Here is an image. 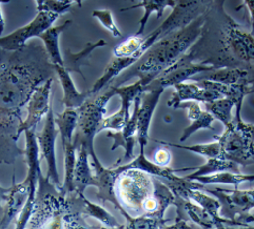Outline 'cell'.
Instances as JSON below:
<instances>
[{
    "label": "cell",
    "instance_id": "obj_17",
    "mask_svg": "<svg viewBox=\"0 0 254 229\" xmlns=\"http://www.w3.org/2000/svg\"><path fill=\"white\" fill-rule=\"evenodd\" d=\"M28 197L29 188L27 182L23 181L22 183L16 184L14 180V184L10 188V192H8L6 199L4 214L1 224H0V229H6L13 220L21 214L25 203H27Z\"/></svg>",
    "mask_w": 254,
    "mask_h": 229
},
{
    "label": "cell",
    "instance_id": "obj_40",
    "mask_svg": "<svg viewBox=\"0 0 254 229\" xmlns=\"http://www.w3.org/2000/svg\"><path fill=\"white\" fill-rule=\"evenodd\" d=\"M163 229H194L191 225L188 224L187 221L185 220L176 218L175 222L171 225H166Z\"/></svg>",
    "mask_w": 254,
    "mask_h": 229
},
{
    "label": "cell",
    "instance_id": "obj_38",
    "mask_svg": "<svg viewBox=\"0 0 254 229\" xmlns=\"http://www.w3.org/2000/svg\"><path fill=\"white\" fill-rule=\"evenodd\" d=\"M242 7L247 8L250 13V18H251V32L250 35L254 37V1H243L242 4L238 7V11H240Z\"/></svg>",
    "mask_w": 254,
    "mask_h": 229
},
{
    "label": "cell",
    "instance_id": "obj_22",
    "mask_svg": "<svg viewBox=\"0 0 254 229\" xmlns=\"http://www.w3.org/2000/svg\"><path fill=\"white\" fill-rule=\"evenodd\" d=\"M71 24L72 21L67 20L61 25L49 28L38 36L42 40V42H44L48 56L50 58V61L52 62L53 65L64 66V60L61 55V49H59L58 38L63 32H64L67 28H70Z\"/></svg>",
    "mask_w": 254,
    "mask_h": 229
},
{
    "label": "cell",
    "instance_id": "obj_34",
    "mask_svg": "<svg viewBox=\"0 0 254 229\" xmlns=\"http://www.w3.org/2000/svg\"><path fill=\"white\" fill-rule=\"evenodd\" d=\"M143 41H145V36L133 35L123 41L122 44L117 45L113 49V55L115 58H129L134 65L135 62L133 58L141 47Z\"/></svg>",
    "mask_w": 254,
    "mask_h": 229
},
{
    "label": "cell",
    "instance_id": "obj_18",
    "mask_svg": "<svg viewBox=\"0 0 254 229\" xmlns=\"http://www.w3.org/2000/svg\"><path fill=\"white\" fill-rule=\"evenodd\" d=\"M53 66L64 90V98L62 101L63 104L67 109H78L87 100L90 99L88 92H80L77 91L70 73L64 66Z\"/></svg>",
    "mask_w": 254,
    "mask_h": 229
},
{
    "label": "cell",
    "instance_id": "obj_4",
    "mask_svg": "<svg viewBox=\"0 0 254 229\" xmlns=\"http://www.w3.org/2000/svg\"><path fill=\"white\" fill-rule=\"evenodd\" d=\"M120 168L121 174L115 184L117 200L130 216H141L143 205L153 196V176L138 169H126L123 165H120Z\"/></svg>",
    "mask_w": 254,
    "mask_h": 229
},
{
    "label": "cell",
    "instance_id": "obj_37",
    "mask_svg": "<svg viewBox=\"0 0 254 229\" xmlns=\"http://www.w3.org/2000/svg\"><path fill=\"white\" fill-rule=\"evenodd\" d=\"M152 162L160 167H168L169 163L171 162L170 150L166 147L157 148L153 155V161Z\"/></svg>",
    "mask_w": 254,
    "mask_h": 229
},
{
    "label": "cell",
    "instance_id": "obj_32",
    "mask_svg": "<svg viewBox=\"0 0 254 229\" xmlns=\"http://www.w3.org/2000/svg\"><path fill=\"white\" fill-rule=\"evenodd\" d=\"M204 104L206 107V112H208L210 115H212L216 120L221 121L225 127L232 122V109L235 107V103L232 100L227 98H221L218 100L212 101V102Z\"/></svg>",
    "mask_w": 254,
    "mask_h": 229
},
{
    "label": "cell",
    "instance_id": "obj_16",
    "mask_svg": "<svg viewBox=\"0 0 254 229\" xmlns=\"http://www.w3.org/2000/svg\"><path fill=\"white\" fill-rule=\"evenodd\" d=\"M174 92L170 100L168 101L167 105L177 109L180 104L184 102H202L209 103L212 101L223 98L218 92L214 91H209L199 87L197 83L194 82H183L174 87Z\"/></svg>",
    "mask_w": 254,
    "mask_h": 229
},
{
    "label": "cell",
    "instance_id": "obj_31",
    "mask_svg": "<svg viewBox=\"0 0 254 229\" xmlns=\"http://www.w3.org/2000/svg\"><path fill=\"white\" fill-rule=\"evenodd\" d=\"M155 142L168 147H174L179 149L188 150L191 152H195V154H198L207 159H215V158L223 159L221 145H219V143L216 141L213 143H208V144H197V145H182V144L166 142V141H158V140H155Z\"/></svg>",
    "mask_w": 254,
    "mask_h": 229
},
{
    "label": "cell",
    "instance_id": "obj_11",
    "mask_svg": "<svg viewBox=\"0 0 254 229\" xmlns=\"http://www.w3.org/2000/svg\"><path fill=\"white\" fill-rule=\"evenodd\" d=\"M91 158V166L93 168L95 179V187H97V198L99 201L105 204L106 202H111L114 207L124 213L125 209L121 206L120 202L117 200L115 193V184L118 176L121 174V168L117 166L116 168H106L100 163V161L96 155V152H93L90 155Z\"/></svg>",
    "mask_w": 254,
    "mask_h": 229
},
{
    "label": "cell",
    "instance_id": "obj_28",
    "mask_svg": "<svg viewBox=\"0 0 254 229\" xmlns=\"http://www.w3.org/2000/svg\"><path fill=\"white\" fill-rule=\"evenodd\" d=\"M106 45H107V42L104 39H100L97 42H94V44L89 42V44L86 46V47H84L78 54H73L70 52V50H67V52L65 53L66 56L64 58H63L64 67L69 73H71V72L79 73L83 77L82 72L80 71V65L87 64L86 60L89 58V56L91 55L93 50L96 49L97 47L105 46Z\"/></svg>",
    "mask_w": 254,
    "mask_h": 229
},
{
    "label": "cell",
    "instance_id": "obj_9",
    "mask_svg": "<svg viewBox=\"0 0 254 229\" xmlns=\"http://www.w3.org/2000/svg\"><path fill=\"white\" fill-rule=\"evenodd\" d=\"M58 135V131L55 124V116L52 109L50 107L49 112L46 116V122L44 129L41 132L36 133V139L38 143L39 154L46 160L48 165V172L46 179L52 183L55 187L59 190L62 187L61 180L56 165V155H55V142Z\"/></svg>",
    "mask_w": 254,
    "mask_h": 229
},
{
    "label": "cell",
    "instance_id": "obj_6",
    "mask_svg": "<svg viewBox=\"0 0 254 229\" xmlns=\"http://www.w3.org/2000/svg\"><path fill=\"white\" fill-rule=\"evenodd\" d=\"M223 66H217L211 61L195 62V53L191 50L190 53H186L179 61L175 62L172 66L160 74L152 81L147 89H159L165 91L167 88L175 87L177 84L186 82L189 79L195 77L196 75L215 71Z\"/></svg>",
    "mask_w": 254,
    "mask_h": 229
},
{
    "label": "cell",
    "instance_id": "obj_42",
    "mask_svg": "<svg viewBox=\"0 0 254 229\" xmlns=\"http://www.w3.org/2000/svg\"><path fill=\"white\" fill-rule=\"evenodd\" d=\"M3 2H0V5H1ZM5 28V21L3 18V15H2V11H1V6H0V37L2 36V33L4 31Z\"/></svg>",
    "mask_w": 254,
    "mask_h": 229
},
{
    "label": "cell",
    "instance_id": "obj_24",
    "mask_svg": "<svg viewBox=\"0 0 254 229\" xmlns=\"http://www.w3.org/2000/svg\"><path fill=\"white\" fill-rule=\"evenodd\" d=\"M192 81L208 80L223 84H235V83H247L250 84V76L247 71L242 69H227L223 66L221 69L202 73L200 77H193Z\"/></svg>",
    "mask_w": 254,
    "mask_h": 229
},
{
    "label": "cell",
    "instance_id": "obj_25",
    "mask_svg": "<svg viewBox=\"0 0 254 229\" xmlns=\"http://www.w3.org/2000/svg\"><path fill=\"white\" fill-rule=\"evenodd\" d=\"M194 172L190 175L183 177L185 180L193 181L194 179L199 177H205L214 175L217 173L223 172H232V173H240V166L235 164L231 161L225 159H207V162L198 167H192Z\"/></svg>",
    "mask_w": 254,
    "mask_h": 229
},
{
    "label": "cell",
    "instance_id": "obj_7",
    "mask_svg": "<svg viewBox=\"0 0 254 229\" xmlns=\"http://www.w3.org/2000/svg\"><path fill=\"white\" fill-rule=\"evenodd\" d=\"M25 134V149L23 154L25 155V160H27V164L29 167L27 179L24 181L28 184L29 188V197L27 203L21 211V214L17 220L15 229H25L27 224L32 215L34 204H35V200L37 196V187L41 175L40 171V159H39V148L38 143L36 139V133L35 130H30L24 132Z\"/></svg>",
    "mask_w": 254,
    "mask_h": 229
},
{
    "label": "cell",
    "instance_id": "obj_35",
    "mask_svg": "<svg viewBox=\"0 0 254 229\" xmlns=\"http://www.w3.org/2000/svg\"><path fill=\"white\" fill-rule=\"evenodd\" d=\"M37 12H47L61 16L69 12L72 6L81 5V1H72V0H37L35 1Z\"/></svg>",
    "mask_w": 254,
    "mask_h": 229
},
{
    "label": "cell",
    "instance_id": "obj_15",
    "mask_svg": "<svg viewBox=\"0 0 254 229\" xmlns=\"http://www.w3.org/2000/svg\"><path fill=\"white\" fill-rule=\"evenodd\" d=\"M164 91L159 89H147L141 95L140 105L138 108L137 132L136 139L139 144V154H145V148L148 145L149 131L152 117L154 115L155 108L159 102L160 96Z\"/></svg>",
    "mask_w": 254,
    "mask_h": 229
},
{
    "label": "cell",
    "instance_id": "obj_23",
    "mask_svg": "<svg viewBox=\"0 0 254 229\" xmlns=\"http://www.w3.org/2000/svg\"><path fill=\"white\" fill-rule=\"evenodd\" d=\"M176 2L177 1H173V0H143V1H139L132 6L122 8L121 11L127 12V11L135 10V8H139V7L145 10V14H143L141 19L139 20V28L136 33L137 36H142V34H143V32H145L146 25L150 19L152 13H155L156 18L159 19L160 17L163 16L166 8H168V7L173 8L175 6Z\"/></svg>",
    "mask_w": 254,
    "mask_h": 229
},
{
    "label": "cell",
    "instance_id": "obj_12",
    "mask_svg": "<svg viewBox=\"0 0 254 229\" xmlns=\"http://www.w3.org/2000/svg\"><path fill=\"white\" fill-rule=\"evenodd\" d=\"M175 207L177 209V218L188 221L191 220L193 223L204 229H223L225 227H244L241 223L231 221L228 219H215L208 211L201 208L195 203L189 200H183L175 197Z\"/></svg>",
    "mask_w": 254,
    "mask_h": 229
},
{
    "label": "cell",
    "instance_id": "obj_3",
    "mask_svg": "<svg viewBox=\"0 0 254 229\" xmlns=\"http://www.w3.org/2000/svg\"><path fill=\"white\" fill-rule=\"evenodd\" d=\"M242 106H235L232 122L225 127V132L221 136H215L214 139L221 145L223 159L239 166H247L254 164V124L242 120Z\"/></svg>",
    "mask_w": 254,
    "mask_h": 229
},
{
    "label": "cell",
    "instance_id": "obj_14",
    "mask_svg": "<svg viewBox=\"0 0 254 229\" xmlns=\"http://www.w3.org/2000/svg\"><path fill=\"white\" fill-rule=\"evenodd\" d=\"M52 79H48L44 84H41L35 91L29 100L27 106L28 116L23 122L20 123L19 129L17 131V137L19 138L21 133L30 130H36V126L40 122L44 116H47L50 105V95L52 89Z\"/></svg>",
    "mask_w": 254,
    "mask_h": 229
},
{
    "label": "cell",
    "instance_id": "obj_2",
    "mask_svg": "<svg viewBox=\"0 0 254 229\" xmlns=\"http://www.w3.org/2000/svg\"><path fill=\"white\" fill-rule=\"evenodd\" d=\"M38 186L35 204L25 229H96L84 220L80 193L64 196L42 176Z\"/></svg>",
    "mask_w": 254,
    "mask_h": 229
},
{
    "label": "cell",
    "instance_id": "obj_43",
    "mask_svg": "<svg viewBox=\"0 0 254 229\" xmlns=\"http://www.w3.org/2000/svg\"><path fill=\"white\" fill-rule=\"evenodd\" d=\"M223 229H254V226L252 225H249V226H246V227H225Z\"/></svg>",
    "mask_w": 254,
    "mask_h": 229
},
{
    "label": "cell",
    "instance_id": "obj_36",
    "mask_svg": "<svg viewBox=\"0 0 254 229\" xmlns=\"http://www.w3.org/2000/svg\"><path fill=\"white\" fill-rule=\"evenodd\" d=\"M92 16L96 18L105 29L111 33L112 36H114L115 38L122 37V32L115 24L111 11L107 10V8H104V10H95L92 12Z\"/></svg>",
    "mask_w": 254,
    "mask_h": 229
},
{
    "label": "cell",
    "instance_id": "obj_8",
    "mask_svg": "<svg viewBox=\"0 0 254 229\" xmlns=\"http://www.w3.org/2000/svg\"><path fill=\"white\" fill-rule=\"evenodd\" d=\"M197 189L214 196L221 204L219 215L231 221L250 214V210L254 208V189L240 190L234 188L229 190L219 187L209 188L199 183H197Z\"/></svg>",
    "mask_w": 254,
    "mask_h": 229
},
{
    "label": "cell",
    "instance_id": "obj_27",
    "mask_svg": "<svg viewBox=\"0 0 254 229\" xmlns=\"http://www.w3.org/2000/svg\"><path fill=\"white\" fill-rule=\"evenodd\" d=\"M201 185H212V184H227L233 185L235 188L244 182H252L254 181V175H244L241 173H232V172H223L214 175L199 177L193 180Z\"/></svg>",
    "mask_w": 254,
    "mask_h": 229
},
{
    "label": "cell",
    "instance_id": "obj_5",
    "mask_svg": "<svg viewBox=\"0 0 254 229\" xmlns=\"http://www.w3.org/2000/svg\"><path fill=\"white\" fill-rule=\"evenodd\" d=\"M113 87L109 86L107 91L94 99H89L84 102L77 111L78 120L76 134H74V144L76 147L83 145L89 150V154L95 152L94 150V138L98 134V127L105 118L107 112V104L112 97H114Z\"/></svg>",
    "mask_w": 254,
    "mask_h": 229
},
{
    "label": "cell",
    "instance_id": "obj_44",
    "mask_svg": "<svg viewBox=\"0 0 254 229\" xmlns=\"http://www.w3.org/2000/svg\"><path fill=\"white\" fill-rule=\"evenodd\" d=\"M96 229H125V225H124V224H122L121 226L115 227V228H108V227H101V226H98V227H96Z\"/></svg>",
    "mask_w": 254,
    "mask_h": 229
},
{
    "label": "cell",
    "instance_id": "obj_41",
    "mask_svg": "<svg viewBox=\"0 0 254 229\" xmlns=\"http://www.w3.org/2000/svg\"><path fill=\"white\" fill-rule=\"evenodd\" d=\"M235 221L241 223L244 227L249 226V225L254 226V214H248L246 216H243L239 219H236Z\"/></svg>",
    "mask_w": 254,
    "mask_h": 229
},
{
    "label": "cell",
    "instance_id": "obj_29",
    "mask_svg": "<svg viewBox=\"0 0 254 229\" xmlns=\"http://www.w3.org/2000/svg\"><path fill=\"white\" fill-rule=\"evenodd\" d=\"M80 202H81V213L84 217H92L98 220L99 222L106 225L108 228H115L121 226L117 222V220L110 214L103 207L99 206L94 203L90 202L86 197L83 196V193H80Z\"/></svg>",
    "mask_w": 254,
    "mask_h": 229
},
{
    "label": "cell",
    "instance_id": "obj_26",
    "mask_svg": "<svg viewBox=\"0 0 254 229\" xmlns=\"http://www.w3.org/2000/svg\"><path fill=\"white\" fill-rule=\"evenodd\" d=\"M78 115L76 109L65 108L62 114L55 117V124L58 133L61 134V141L63 148L74 143V133L77 127Z\"/></svg>",
    "mask_w": 254,
    "mask_h": 229
},
{
    "label": "cell",
    "instance_id": "obj_21",
    "mask_svg": "<svg viewBox=\"0 0 254 229\" xmlns=\"http://www.w3.org/2000/svg\"><path fill=\"white\" fill-rule=\"evenodd\" d=\"M195 82L201 88L218 92L223 98L232 100L235 103V106L243 105L245 97L253 92V89L251 88L250 84L247 83L223 84L208 80H198Z\"/></svg>",
    "mask_w": 254,
    "mask_h": 229
},
{
    "label": "cell",
    "instance_id": "obj_19",
    "mask_svg": "<svg viewBox=\"0 0 254 229\" xmlns=\"http://www.w3.org/2000/svg\"><path fill=\"white\" fill-rule=\"evenodd\" d=\"M179 108H185L188 111V118L192 121L191 125L186 127L183 132L180 142H185L191 136L199 130H210L214 131L212 123L215 119L208 112L202 111L200 105L197 102H184L180 104Z\"/></svg>",
    "mask_w": 254,
    "mask_h": 229
},
{
    "label": "cell",
    "instance_id": "obj_20",
    "mask_svg": "<svg viewBox=\"0 0 254 229\" xmlns=\"http://www.w3.org/2000/svg\"><path fill=\"white\" fill-rule=\"evenodd\" d=\"M78 157L76 160L74 171V192L83 193L89 186H95V179L93 169L90 164V154L86 146L78 147Z\"/></svg>",
    "mask_w": 254,
    "mask_h": 229
},
{
    "label": "cell",
    "instance_id": "obj_33",
    "mask_svg": "<svg viewBox=\"0 0 254 229\" xmlns=\"http://www.w3.org/2000/svg\"><path fill=\"white\" fill-rule=\"evenodd\" d=\"M121 215L127 221L125 229H163L169 222L168 219L159 220L147 215L132 217L126 210Z\"/></svg>",
    "mask_w": 254,
    "mask_h": 229
},
{
    "label": "cell",
    "instance_id": "obj_10",
    "mask_svg": "<svg viewBox=\"0 0 254 229\" xmlns=\"http://www.w3.org/2000/svg\"><path fill=\"white\" fill-rule=\"evenodd\" d=\"M58 17V15L52 13L39 12L35 18L24 27L17 29L6 36L0 37V48L6 52H16L21 49L30 38L38 37L41 33L52 27Z\"/></svg>",
    "mask_w": 254,
    "mask_h": 229
},
{
    "label": "cell",
    "instance_id": "obj_1",
    "mask_svg": "<svg viewBox=\"0 0 254 229\" xmlns=\"http://www.w3.org/2000/svg\"><path fill=\"white\" fill-rule=\"evenodd\" d=\"M205 23L206 17L202 14L185 28L159 39L138 62L120 75V78L114 80L116 82L115 88L121 87L122 83L134 77H138L145 88L148 87L160 74L187 53V50L201 36Z\"/></svg>",
    "mask_w": 254,
    "mask_h": 229
},
{
    "label": "cell",
    "instance_id": "obj_13",
    "mask_svg": "<svg viewBox=\"0 0 254 229\" xmlns=\"http://www.w3.org/2000/svg\"><path fill=\"white\" fill-rule=\"evenodd\" d=\"M227 20L228 25L223 41L225 49L241 61L254 63V37L250 33L239 30V25L229 16Z\"/></svg>",
    "mask_w": 254,
    "mask_h": 229
},
{
    "label": "cell",
    "instance_id": "obj_39",
    "mask_svg": "<svg viewBox=\"0 0 254 229\" xmlns=\"http://www.w3.org/2000/svg\"><path fill=\"white\" fill-rule=\"evenodd\" d=\"M8 192H10V188H2L1 186H0V224H1L2 218H3L4 206H5Z\"/></svg>",
    "mask_w": 254,
    "mask_h": 229
},
{
    "label": "cell",
    "instance_id": "obj_30",
    "mask_svg": "<svg viewBox=\"0 0 254 229\" xmlns=\"http://www.w3.org/2000/svg\"><path fill=\"white\" fill-rule=\"evenodd\" d=\"M145 89H146L145 86H143L142 82L139 79L135 83L130 84V86L117 87V88L113 87L115 96H120L122 99V105L120 109H122L129 119L131 117L130 108L132 103L138 96H141L143 92H145Z\"/></svg>",
    "mask_w": 254,
    "mask_h": 229
}]
</instances>
